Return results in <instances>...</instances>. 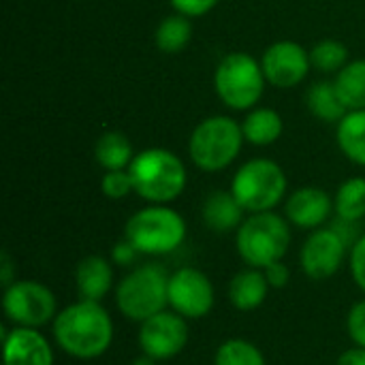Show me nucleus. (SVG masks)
<instances>
[{
	"instance_id": "obj_21",
	"label": "nucleus",
	"mask_w": 365,
	"mask_h": 365,
	"mask_svg": "<svg viewBox=\"0 0 365 365\" xmlns=\"http://www.w3.org/2000/svg\"><path fill=\"white\" fill-rule=\"evenodd\" d=\"M336 137L342 154L351 163L365 167V109L349 111L338 122Z\"/></svg>"
},
{
	"instance_id": "obj_11",
	"label": "nucleus",
	"mask_w": 365,
	"mask_h": 365,
	"mask_svg": "<svg viewBox=\"0 0 365 365\" xmlns=\"http://www.w3.org/2000/svg\"><path fill=\"white\" fill-rule=\"evenodd\" d=\"M139 325V349L156 361L178 357L190 338L188 321L173 310H163Z\"/></svg>"
},
{
	"instance_id": "obj_22",
	"label": "nucleus",
	"mask_w": 365,
	"mask_h": 365,
	"mask_svg": "<svg viewBox=\"0 0 365 365\" xmlns=\"http://www.w3.org/2000/svg\"><path fill=\"white\" fill-rule=\"evenodd\" d=\"M306 105L314 118H319L323 122H331V124H338L349 113V109L344 107L334 81L312 83L308 94H306Z\"/></svg>"
},
{
	"instance_id": "obj_15",
	"label": "nucleus",
	"mask_w": 365,
	"mask_h": 365,
	"mask_svg": "<svg viewBox=\"0 0 365 365\" xmlns=\"http://www.w3.org/2000/svg\"><path fill=\"white\" fill-rule=\"evenodd\" d=\"M334 210V199L327 190L319 186H302L291 192L284 203V216L291 225L299 229L317 231L321 229Z\"/></svg>"
},
{
	"instance_id": "obj_3",
	"label": "nucleus",
	"mask_w": 365,
	"mask_h": 365,
	"mask_svg": "<svg viewBox=\"0 0 365 365\" xmlns=\"http://www.w3.org/2000/svg\"><path fill=\"white\" fill-rule=\"evenodd\" d=\"M235 246L248 267L265 269L287 257L291 248V222L274 210L250 214L237 229Z\"/></svg>"
},
{
	"instance_id": "obj_2",
	"label": "nucleus",
	"mask_w": 365,
	"mask_h": 365,
	"mask_svg": "<svg viewBox=\"0 0 365 365\" xmlns=\"http://www.w3.org/2000/svg\"><path fill=\"white\" fill-rule=\"evenodd\" d=\"M128 171L135 192L152 205H167L175 201L188 184L184 160L165 148H148L139 152Z\"/></svg>"
},
{
	"instance_id": "obj_26",
	"label": "nucleus",
	"mask_w": 365,
	"mask_h": 365,
	"mask_svg": "<svg viewBox=\"0 0 365 365\" xmlns=\"http://www.w3.org/2000/svg\"><path fill=\"white\" fill-rule=\"evenodd\" d=\"M214 365H267V361L263 351L250 340L231 338L216 349Z\"/></svg>"
},
{
	"instance_id": "obj_30",
	"label": "nucleus",
	"mask_w": 365,
	"mask_h": 365,
	"mask_svg": "<svg viewBox=\"0 0 365 365\" xmlns=\"http://www.w3.org/2000/svg\"><path fill=\"white\" fill-rule=\"evenodd\" d=\"M349 267L355 284L365 293V233L355 242L349 255Z\"/></svg>"
},
{
	"instance_id": "obj_33",
	"label": "nucleus",
	"mask_w": 365,
	"mask_h": 365,
	"mask_svg": "<svg viewBox=\"0 0 365 365\" xmlns=\"http://www.w3.org/2000/svg\"><path fill=\"white\" fill-rule=\"evenodd\" d=\"M357 225L359 222H355V220H344V218H336V222L331 225V229L342 237V242L349 246V248H353L355 246V242L364 235V233H359V229H357Z\"/></svg>"
},
{
	"instance_id": "obj_20",
	"label": "nucleus",
	"mask_w": 365,
	"mask_h": 365,
	"mask_svg": "<svg viewBox=\"0 0 365 365\" xmlns=\"http://www.w3.org/2000/svg\"><path fill=\"white\" fill-rule=\"evenodd\" d=\"M135 150L130 139L120 130H107L96 139L94 145V158L105 171H118L128 169L135 160Z\"/></svg>"
},
{
	"instance_id": "obj_28",
	"label": "nucleus",
	"mask_w": 365,
	"mask_h": 365,
	"mask_svg": "<svg viewBox=\"0 0 365 365\" xmlns=\"http://www.w3.org/2000/svg\"><path fill=\"white\" fill-rule=\"evenodd\" d=\"M101 190L107 199H126L130 192H135L133 178L128 169H118V171H107L101 180Z\"/></svg>"
},
{
	"instance_id": "obj_35",
	"label": "nucleus",
	"mask_w": 365,
	"mask_h": 365,
	"mask_svg": "<svg viewBox=\"0 0 365 365\" xmlns=\"http://www.w3.org/2000/svg\"><path fill=\"white\" fill-rule=\"evenodd\" d=\"M15 263H13V259H11V255L6 252V250H2V255H0V284L6 289V287H11L17 278H15V267H13Z\"/></svg>"
},
{
	"instance_id": "obj_8",
	"label": "nucleus",
	"mask_w": 365,
	"mask_h": 365,
	"mask_svg": "<svg viewBox=\"0 0 365 365\" xmlns=\"http://www.w3.org/2000/svg\"><path fill=\"white\" fill-rule=\"evenodd\" d=\"M287 188V173L272 158H252L244 163L231 180V192L248 214L272 212L284 199Z\"/></svg>"
},
{
	"instance_id": "obj_1",
	"label": "nucleus",
	"mask_w": 365,
	"mask_h": 365,
	"mask_svg": "<svg viewBox=\"0 0 365 365\" xmlns=\"http://www.w3.org/2000/svg\"><path fill=\"white\" fill-rule=\"evenodd\" d=\"M56 344L75 359H98L113 342V321L101 302L79 299L60 310L51 323Z\"/></svg>"
},
{
	"instance_id": "obj_5",
	"label": "nucleus",
	"mask_w": 365,
	"mask_h": 365,
	"mask_svg": "<svg viewBox=\"0 0 365 365\" xmlns=\"http://www.w3.org/2000/svg\"><path fill=\"white\" fill-rule=\"evenodd\" d=\"M169 272L156 263L130 269L115 289V306L133 323H143L169 306Z\"/></svg>"
},
{
	"instance_id": "obj_12",
	"label": "nucleus",
	"mask_w": 365,
	"mask_h": 365,
	"mask_svg": "<svg viewBox=\"0 0 365 365\" xmlns=\"http://www.w3.org/2000/svg\"><path fill=\"white\" fill-rule=\"evenodd\" d=\"M346 250L349 246L331 227H321L308 235L299 250L302 272L312 280H327L340 272Z\"/></svg>"
},
{
	"instance_id": "obj_36",
	"label": "nucleus",
	"mask_w": 365,
	"mask_h": 365,
	"mask_svg": "<svg viewBox=\"0 0 365 365\" xmlns=\"http://www.w3.org/2000/svg\"><path fill=\"white\" fill-rule=\"evenodd\" d=\"M336 365H365V349H361V346H353V349L344 351V353L338 357V364Z\"/></svg>"
},
{
	"instance_id": "obj_6",
	"label": "nucleus",
	"mask_w": 365,
	"mask_h": 365,
	"mask_svg": "<svg viewBox=\"0 0 365 365\" xmlns=\"http://www.w3.org/2000/svg\"><path fill=\"white\" fill-rule=\"evenodd\" d=\"M124 237L141 255L165 257L184 244L186 222L173 207L150 203L126 220Z\"/></svg>"
},
{
	"instance_id": "obj_16",
	"label": "nucleus",
	"mask_w": 365,
	"mask_h": 365,
	"mask_svg": "<svg viewBox=\"0 0 365 365\" xmlns=\"http://www.w3.org/2000/svg\"><path fill=\"white\" fill-rule=\"evenodd\" d=\"M113 287V267L101 255L83 257L75 267V289L79 299L101 302Z\"/></svg>"
},
{
	"instance_id": "obj_29",
	"label": "nucleus",
	"mask_w": 365,
	"mask_h": 365,
	"mask_svg": "<svg viewBox=\"0 0 365 365\" xmlns=\"http://www.w3.org/2000/svg\"><path fill=\"white\" fill-rule=\"evenodd\" d=\"M346 331L355 342V346L365 349V299L351 306L346 317Z\"/></svg>"
},
{
	"instance_id": "obj_37",
	"label": "nucleus",
	"mask_w": 365,
	"mask_h": 365,
	"mask_svg": "<svg viewBox=\"0 0 365 365\" xmlns=\"http://www.w3.org/2000/svg\"><path fill=\"white\" fill-rule=\"evenodd\" d=\"M128 365H158V361L152 359V357H148V355H141V357H135Z\"/></svg>"
},
{
	"instance_id": "obj_34",
	"label": "nucleus",
	"mask_w": 365,
	"mask_h": 365,
	"mask_svg": "<svg viewBox=\"0 0 365 365\" xmlns=\"http://www.w3.org/2000/svg\"><path fill=\"white\" fill-rule=\"evenodd\" d=\"M263 272H265V278L272 289H284L291 280V269L284 265V261H278V263L265 267Z\"/></svg>"
},
{
	"instance_id": "obj_9",
	"label": "nucleus",
	"mask_w": 365,
	"mask_h": 365,
	"mask_svg": "<svg viewBox=\"0 0 365 365\" xmlns=\"http://www.w3.org/2000/svg\"><path fill=\"white\" fill-rule=\"evenodd\" d=\"M2 312L13 327L38 329L53 323L58 302L53 291L38 280H15L2 293Z\"/></svg>"
},
{
	"instance_id": "obj_4",
	"label": "nucleus",
	"mask_w": 365,
	"mask_h": 365,
	"mask_svg": "<svg viewBox=\"0 0 365 365\" xmlns=\"http://www.w3.org/2000/svg\"><path fill=\"white\" fill-rule=\"evenodd\" d=\"M244 141V130L237 120L229 115H212L195 126L188 139V156L197 169L216 173L235 163Z\"/></svg>"
},
{
	"instance_id": "obj_17",
	"label": "nucleus",
	"mask_w": 365,
	"mask_h": 365,
	"mask_svg": "<svg viewBox=\"0 0 365 365\" xmlns=\"http://www.w3.org/2000/svg\"><path fill=\"white\" fill-rule=\"evenodd\" d=\"M246 210L240 205L231 190H214L205 197L201 216L210 231L214 233H231L242 227L246 220Z\"/></svg>"
},
{
	"instance_id": "obj_19",
	"label": "nucleus",
	"mask_w": 365,
	"mask_h": 365,
	"mask_svg": "<svg viewBox=\"0 0 365 365\" xmlns=\"http://www.w3.org/2000/svg\"><path fill=\"white\" fill-rule=\"evenodd\" d=\"M242 130H244V139L250 145H272L282 137L284 130V122L282 115L276 109L269 107H255L248 111V115L242 122Z\"/></svg>"
},
{
	"instance_id": "obj_10",
	"label": "nucleus",
	"mask_w": 365,
	"mask_h": 365,
	"mask_svg": "<svg viewBox=\"0 0 365 365\" xmlns=\"http://www.w3.org/2000/svg\"><path fill=\"white\" fill-rule=\"evenodd\" d=\"M214 284L201 269L180 267L169 276V308L186 321L207 317L214 308Z\"/></svg>"
},
{
	"instance_id": "obj_24",
	"label": "nucleus",
	"mask_w": 365,
	"mask_h": 365,
	"mask_svg": "<svg viewBox=\"0 0 365 365\" xmlns=\"http://www.w3.org/2000/svg\"><path fill=\"white\" fill-rule=\"evenodd\" d=\"M192 38V24L190 17L182 13H173L165 17L154 34V43L163 53H180Z\"/></svg>"
},
{
	"instance_id": "obj_27",
	"label": "nucleus",
	"mask_w": 365,
	"mask_h": 365,
	"mask_svg": "<svg viewBox=\"0 0 365 365\" xmlns=\"http://www.w3.org/2000/svg\"><path fill=\"white\" fill-rule=\"evenodd\" d=\"M310 62L321 73H340L349 64V49L336 38H323L310 49Z\"/></svg>"
},
{
	"instance_id": "obj_14",
	"label": "nucleus",
	"mask_w": 365,
	"mask_h": 365,
	"mask_svg": "<svg viewBox=\"0 0 365 365\" xmlns=\"http://www.w3.org/2000/svg\"><path fill=\"white\" fill-rule=\"evenodd\" d=\"M4 346V365H53V351L49 340L32 327H13L6 325L0 329Z\"/></svg>"
},
{
	"instance_id": "obj_18",
	"label": "nucleus",
	"mask_w": 365,
	"mask_h": 365,
	"mask_svg": "<svg viewBox=\"0 0 365 365\" xmlns=\"http://www.w3.org/2000/svg\"><path fill=\"white\" fill-rule=\"evenodd\" d=\"M269 282L265 278L263 269L257 267H246L242 272H237L231 282H229V302L235 310L240 312H252L257 308H261L267 299L269 293Z\"/></svg>"
},
{
	"instance_id": "obj_25",
	"label": "nucleus",
	"mask_w": 365,
	"mask_h": 365,
	"mask_svg": "<svg viewBox=\"0 0 365 365\" xmlns=\"http://www.w3.org/2000/svg\"><path fill=\"white\" fill-rule=\"evenodd\" d=\"M334 210L338 218L364 220L365 218V178H349L340 184L334 197Z\"/></svg>"
},
{
	"instance_id": "obj_31",
	"label": "nucleus",
	"mask_w": 365,
	"mask_h": 365,
	"mask_svg": "<svg viewBox=\"0 0 365 365\" xmlns=\"http://www.w3.org/2000/svg\"><path fill=\"white\" fill-rule=\"evenodd\" d=\"M169 2L175 9V13H182L192 19V17H201L210 13L220 0H169Z\"/></svg>"
},
{
	"instance_id": "obj_32",
	"label": "nucleus",
	"mask_w": 365,
	"mask_h": 365,
	"mask_svg": "<svg viewBox=\"0 0 365 365\" xmlns=\"http://www.w3.org/2000/svg\"><path fill=\"white\" fill-rule=\"evenodd\" d=\"M139 255H141V252H139L126 237L120 240V242H115L113 248H111V261H113V265H118V267H133Z\"/></svg>"
},
{
	"instance_id": "obj_7",
	"label": "nucleus",
	"mask_w": 365,
	"mask_h": 365,
	"mask_svg": "<svg viewBox=\"0 0 365 365\" xmlns=\"http://www.w3.org/2000/svg\"><path fill=\"white\" fill-rule=\"evenodd\" d=\"M265 83L267 79L261 62L246 51L227 53L214 73V88L218 98L235 111L255 109L265 92Z\"/></svg>"
},
{
	"instance_id": "obj_23",
	"label": "nucleus",
	"mask_w": 365,
	"mask_h": 365,
	"mask_svg": "<svg viewBox=\"0 0 365 365\" xmlns=\"http://www.w3.org/2000/svg\"><path fill=\"white\" fill-rule=\"evenodd\" d=\"M334 83L349 111L365 109V60L349 62L340 73H336Z\"/></svg>"
},
{
	"instance_id": "obj_13",
	"label": "nucleus",
	"mask_w": 365,
	"mask_h": 365,
	"mask_svg": "<svg viewBox=\"0 0 365 365\" xmlns=\"http://www.w3.org/2000/svg\"><path fill=\"white\" fill-rule=\"evenodd\" d=\"M261 66L267 83L287 90L299 86L308 77L312 62L310 51H306L304 45L295 41H278L263 51Z\"/></svg>"
}]
</instances>
